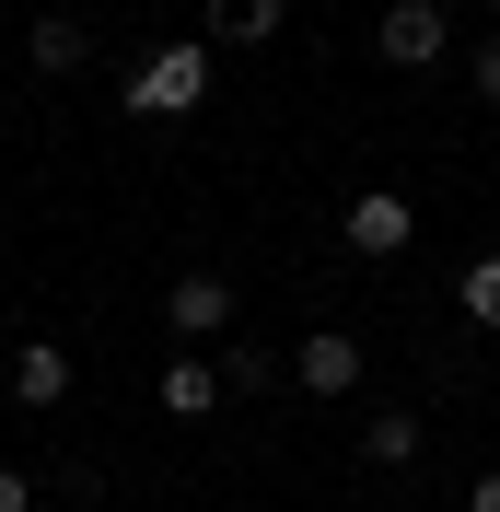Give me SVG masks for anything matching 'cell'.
<instances>
[{"label": "cell", "instance_id": "8", "mask_svg": "<svg viewBox=\"0 0 500 512\" xmlns=\"http://www.w3.org/2000/svg\"><path fill=\"white\" fill-rule=\"evenodd\" d=\"M24 59H35V70H59V82H70V70L94 59V24H70V12H47V24H24Z\"/></svg>", "mask_w": 500, "mask_h": 512}, {"label": "cell", "instance_id": "5", "mask_svg": "<svg viewBox=\"0 0 500 512\" xmlns=\"http://www.w3.org/2000/svg\"><path fill=\"white\" fill-rule=\"evenodd\" d=\"M163 315H175V338H187V350H198V338H221V326H233V280H221V268H187Z\"/></svg>", "mask_w": 500, "mask_h": 512}, {"label": "cell", "instance_id": "15", "mask_svg": "<svg viewBox=\"0 0 500 512\" xmlns=\"http://www.w3.org/2000/svg\"><path fill=\"white\" fill-rule=\"evenodd\" d=\"M466 512H500V466H489V478H477V489H466Z\"/></svg>", "mask_w": 500, "mask_h": 512}, {"label": "cell", "instance_id": "4", "mask_svg": "<svg viewBox=\"0 0 500 512\" xmlns=\"http://www.w3.org/2000/svg\"><path fill=\"white\" fill-rule=\"evenodd\" d=\"M349 256H407V233H419V210H407V198L396 187H361V198H349Z\"/></svg>", "mask_w": 500, "mask_h": 512}, {"label": "cell", "instance_id": "2", "mask_svg": "<svg viewBox=\"0 0 500 512\" xmlns=\"http://www.w3.org/2000/svg\"><path fill=\"white\" fill-rule=\"evenodd\" d=\"M442 47H454L442 0H384V24H373V59H384V70H431Z\"/></svg>", "mask_w": 500, "mask_h": 512}, {"label": "cell", "instance_id": "3", "mask_svg": "<svg viewBox=\"0 0 500 512\" xmlns=\"http://www.w3.org/2000/svg\"><path fill=\"white\" fill-rule=\"evenodd\" d=\"M291 384L303 396H361V338L349 326H314L303 350H291Z\"/></svg>", "mask_w": 500, "mask_h": 512}, {"label": "cell", "instance_id": "17", "mask_svg": "<svg viewBox=\"0 0 500 512\" xmlns=\"http://www.w3.org/2000/svg\"><path fill=\"white\" fill-rule=\"evenodd\" d=\"M0 47H12V35H0Z\"/></svg>", "mask_w": 500, "mask_h": 512}, {"label": "cell", "instance_id": "10", "mask_svg": "<svg viewBox=\"0 0 500 512\" xmlns=\"http://www.w3.org/2000/svg\"><path fill=\"white\" fill-rule=\"evenodd\" d=\"M280 12H291V0H210V35H221V47H268Z\"/></svg>", "mask_w": 500, "mask_h": 512}, {"label": "cell", "instance_id": "9", "mask_svg": "<svg viewBox=\"0 0 500 512\" xmlns=\"http://www.w3.org/2000/svg\"><path fill=\"white\" fill-rule=\"evenodd\" d=\"M361 466H419V408H373L361 419Z\"/></svg>", "mask_w": 500, "mask_h": 512}, {"label": "cell", "instance_id": "13", "mask_svg": "<svg viewBox=\"0 0 500 512\" xmlns=\"http://www.w3.org/2000/svg\"><path fill=\"white\" fill-rule=\"evenodd\" d=\"M0 512H35V478H24V466H0Z\"/></svg>", "mask_w": 500, "mask_h": 512}, {"label": "cell", "instance_id": "16", "mask_svg": "<svg viewBox=\"0 0 500 512\" xmlns=\"http://www.w3.org/2000/svg\"><path fill=\"white\" fill-rule=\"evenodd\" d=\"M477 12H500V0H477Z\"/></svg>", "mask_w": 500, "mask_h": 512}, {"label": "cell", "instance_id": "14", "mask_svg": "<svg viewBox=\"0 0 500 512\" xmlns=\"http://www.w3.org/2000/svg\"><path fill=\"white\" fill-rule=\"evenodd\" d=\"M477 94L500 105V35H489V47H477Z\"/></svg>", "mask_w": 500, "mask_h": 512}, {"label": "cell", "instance_id": "12", "mask_svg": "<svg viewBox=\"0 0 500 512\" xmlns=\"http://www.w3.org/2000/svg\"><path fill=\"white\" fill-rule=\"evenodd\" d=\"M466 315L500 326V256H477V268H466Z\"/></svg>", "mask_w": 500, "mask_h": 512}, {"label": "cell", "instance_id": "6", "mask_svg": "<svg viewBox=\"0 0 500 512\" xmlns=\"http://www.w3.org/2000/svg\"><path fill=\"white\" fill-rule=\"evenodd\" d=\"M152 408H163V419H210V408H221V361L175 350V361H163V384H152Z\"/></svg>", "mask_w": 500, "mask_h": 512}, {"label": "cell", "instance_id": "11", "mask_svg": "<svg viewBox=\"0 0 500 512\" xmlns=\"http://www.w3.org/2000/svg\"><path fill=\"white\" fill-rule=\"evenodd\" d=\"M268 384H280V350H256V338L221 350V396H268Z\"/></svg>", "mask_w": 500, "mask_h": 512}, {"label": "cell", "instance_id": "7", "mask_svg": "<svg viewBox=\"0 0 500 512\" xmlns=\"http://www.w3.org/2000/svg\"><path fill=\"white\" fill-rule=\"evenodd\" d=\"M70 396V350L59 338H24V350H12V408H59Z\"/></svg>", "mask_w": 500, "mask_h": 512}, {"label": "cell", "instance_id": "1", "mask_svg": "<svg viewBox=\"0 0 500 512\" xmlns=\"http://www.w3.org/2000/svg\"><path fill=\"white\" fill-rule=\"evenodd\" d=\"M198 105H210V47L198 35H175L128 70V117H198Z\"/></svg>", "mask_w": 500, "mask_h": 512}]
</instances>
